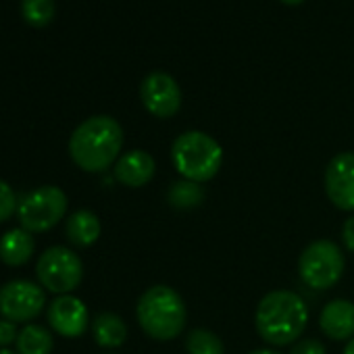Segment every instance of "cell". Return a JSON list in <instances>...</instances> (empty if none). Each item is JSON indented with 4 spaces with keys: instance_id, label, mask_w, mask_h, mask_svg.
Listing matches in <instances>:
<instances>
[{
    "instance_id": "cell-19",
    "label": "cell",
    "mask_w": 354,
    "mask_h": 354,
    "mask_svg": "<svg viewBox=\"0 0 354 354\" xmlns=\"http://www.w3.org/2000/svg\"><path fill=\"white\" fill-rule=\"evenodd\" d=\"M186 352L188 354H225V346L215 331L198 327L186 335Z\"/></svg>"
},
{
    "instance_id": "cell-24",
    "label": "cell",
    "mask_w": 354,
    "mask_h": 354,
    "mask_svg": "<svg viewBox=\"0 0 354 354\" xmlns=\"http://www.w3.org/2000/svg\"><path fill=\"white\" fill-rule=\"evenodd\" d=\"M342 242L348 252H354V217L346 219V223L342 227Z\"/></svg>"
},
{
    "instance_id": "cell-1",
    "label": "cell",
    "mask_w": 354,
    "mask_h": 354,
    "mask_svg": "<svg viewBox=\"0 0 354 354\" xmlns=\"http://www.w3.org/2000/svg\"><path fill=\"white\" fill-rule=\"evenodd\" d=\"M308 325V306L292 290H273L261 298L254 310V327L273 348L300 339Z\"/></svg>"
},
{
    "instance_id": "cell-15",
    "label": "cell",
    "mask_w": 354,
    "mask_h": 354,
    "mask_svg": "<svg viewBox=\"0 0 354 354\" xmlns=\"http://www.w3.org/2000/svg\"><path fill=\"white\" fill-rule=\"evenodd\" d=\"M100 219L96 217V213L88 211V209H82V211H75L69 219H67V225H65V234H67V240L77 246V248H88L92 246L98 238H100Z\"/></svg>"
},
{
    "instance_id": "cell-14",
    "label": "cell",
    "mask_w": 354,
    "mask_h": 354,
    "mask_svg": "<svg viewBox=\"0 0 354 354\" xmlns=\"http://www.w3.org/2000/svg\"><path fill=\"white\" fill-rule=\"evenodd\" d=\"M36 250V242L24 227L9 230L0 238V261L9 267H24Z\"/></svg>"
},
{
    "instance_id": "cell-23",
    "label": "cell",
    "mask_w": 354,
    "mask_h": 354,
    "mask_svg": "<svg viewBox=\"0 0 354 354\" xmlns=\"http://www.w3.org/2000/svg\"><path fill=\"white\" fill-rule=\"evenodd\" d=\"M17 327L13 321H7V319H0V348H7L9 344L17 342Z\"/></svg>"
},
{
    "instance_id": "cell-2",
    "label": "cell",
    "mask_w": 354,
    "mask_h": 354,
    "mask_svg": "<svg viewBox=\"0 0 354 354\" xmlns=\"http://www.w3.org/2000/svg\"><path fill=\"white\" fill-rule=\"evenodd\" d=\"M123 148V127L109 115H94L80 123L69 138V154L73 162L88 171L100 173L119 160Z\"/></svg>"
},
{
    "instance_id": "cell-22",
    "label": "cell",
    "mask_w": 354,
    "mask_h": 354,
    "mask_svg": "<svg viewBox=\"0 0 354 354\" xmlns=\"http://www.w3.org/2000/svg\"><path fill=\"white\" fill-rule=\"evenodd\" d=\"M290 354H327V352H325V346L319 339H315V337H302V339H298L292 346Z\"/></svg>"
},
{
    "instance_id": "cell-3",
    "label": "cell",
    "mask_w": 354,
    "mask_h": 354,
    "mask_svg": "<svg viewBox=\"0 0 354 354\" xmlns=\"http://www.w3.org/2000/svg\"><path fill=\"white\" fill-rule=\"evenodd\" d=\"M136 317L148 337L169 342L182 335L186 329L188 310L180 294L169 286L158 283L140 296L136 304Z\"/></svg>"
},
{
    "instance_id": "cell-13",
    "label": "cell",
    "mask_w": 354,
    "mask_h": 354,
    "mask_svg": "<svg viewBox=\"0 0 354 354\" xmlns=\"http://www.w3.org/2000/svg\"><path fill=\"white\" fill-rule=\"evenodd\" d=\"M321 331L335 342L354 337V304L346 298L329 300L319 315Z\"/></svg>"
},
{
    "instance_id": "cell-6",
    "label": "cell",
    "mask_w": 354,
    "mask_h": 354,
    "mask_svg": "<svg viewBox=\"0 0 354 354\" xmlns=\"http://www.w3.org/2000/svg\"><path fill=\"white\" fill-rule=\"evenodd\" d=\"M67 194L57 186H42L19 201V223L30 234H44L53 230L67 213Z\"/></svg>"
},
{
    "instance_id": "cell-27",
    "label": "cell",
    "mask_w": 354,
    "mask_h": 354,
    "mask_svg": "<svg viewBox=\"0 0 354 354\" xmlns=\"http://www.w3.org/2000/svg\"><path fill=\"white\" fill-rule=\"evenodd\" d=\"M283 5H288V7H296V5H302L304 0H281Z\"/></svg>"
},
{
    "instance_id": "cell-17",
    "label": "cell",
    "mask_w": 354,
    "mask_h": 354,
    "mask_svg": "<svg viewBox=\"0 0 354 354\" xmlns=\"http://www.w3.org/2000/svg\"><path fill=\"white\" fill-rule=\"evenodd\" d=\"M203 201H205L203 184L184 180V177L173 182L167 190V203H169V207H173L177 211H192V209L201 207Z\"/></svg>"
},
{
    "instance_id": "cell-21",
    "label": "cell",
    "mask_w": 354,
    "mask_h": 354,
    "mask_svg": "<svg viewBox=\"0 0 354 354\" xmlns=\"http://www.w3.org/2000/svg\"><path fill=\"white\" fill-rule=\"evenodd\" d=\"M17 207H19V201H17L13 188L5 180H0V223L11 219V215L17 211Z\"/></svg>"
},
{
    "instance_id": "cell-11",
    "label": "cell",
    "mask_w": 354,
    "mask_h": 354,
    "mask_svg": "<svg viewBox=\"0 0 354 354\" xmlns=\"http://www.w3.org/2000/svg\"><path fill=\"white\" fill-rule=\"evenodd\" d=\"M46 317H48L50 327L63 337H80L86 333L90 325L88 306L71 294H65L53 300L46 310Z\"/></svg>"
},
{
    "instance_id": "cell-26",
    "label": "cell",
    "mask_w": 354,
    "mask_h": 354,
    "mask_svg": "<svg viewBox=\"0 0 354 354\" xmlns=\"http://www.w3.org/2000/svg\"><path fill=\"white\" fill-rule=\"evenodd\" d=\"M344 354H354V337L348 339V344H346V348H344Z\"/></svg>"
},
{
    "instance_id": "cell-4",
    "label": "cell",
    "mask_w": 354,
    "mask_h": 354,
    "mask_svg": "<svg viewBox=\"0 0 354 354\" xmlns=\"http://www.w3.org/2000/svg\"><path fill=\"white\" fill-rule=\"evenodd\" d=\"M171 160L184 180L205 184L219 173L223 165V148L213 136L190 129L173 140Z\"/></svg>"
},
{
    "instance_id": "cell-28",
    "label": "cell",
    "mask_w": 354,
    "mask_h": 354,
    "mask_svg": "<svg viewBox=\"0 0 354 354\" xmlns=\"http://www.w3.org/2000/svg\"><path fill=\"white\" fill-rule=\"evenodd\" d=\"M0 354H19V352H11V350H7V348H0Z\"/></svg>"
},
{
    "instance_id": "cell-18",
    "label": "cell",
    "mask_w": 354,
    "mask_h": 354,
    "mask_svg": "<svg viewBox=\"0 0 354 354\" xmlns=\"http://www.w3.org/2000/svg\"><path fill=\"white\" fill-rule=\"evenodd\" d=\"M55 348L53 333L38 323H28L17 335L19 354H50Z\"/></svg>"
},
{
    "instance_id": "cell-25",
    "label": "cell",
    "mask_w": 354,
    "mask_h": 354,
    "mask_svg": "<svg viewBox=\"0 0 354 354\" xmlns=\"http://www.w3.org/2000/svg\"><path fill=\"white\" fill-rule=\"evenodd\" d=\"M250 354H281V352H277L273 348H259V350H252Z\"/></svg>"
},
{
    "instance_id": "cell-5",
    "label": "cell",
    "mask_w": 354,
    "mask_h": 354,
    "mask_svg": "<svg viewBox=\"0 0 354 354\" xmlns=\"http://www.w3.org/2000/svg\"><path fill=\"white\" fill-rule=\"evenodd\" d=\"M344 269H346L344 252L331 240L310 242L298 259V273L302 281L313 290L333 288L342 279Z\"/></svg>"
},
{
    "instance_id": "cell-20",
    "label": "cell",
    "mask_w": 354,
    "mask_h": 354,
    "mask_svg": "<svg viewBox=\"0 0 354 354\" xmlns=\"http://www.w3.org/2000/svg\"><path fill=\"white\" fill-rule=\"evenodd\" d=\"M57 13L55 0H21V15L32 28H46Z\"/></svg>"
},
{
    "instance_id": "cell-9",
    "label": "cell",
    "mask_w": 354,
    "mask_h": 354,
    "mask_svg": "<svg viewBox=\"0 0 354 354\" xmlns=\"http://www.w3.org/2000/svg\"><path fill=\"white\" fill-rule=\"evenodd\" d=\"M140 98L144 109L158 119L173 117L182 106V90L165 71H152L142 80Z\"/></svg>"
},
{
    "instance_id": "cell-8",
    "label": "cell",
    "mask_w": 354,
    "mask_h": 354,
    "mask_svg": "<svg viewBox=\"0 0 354 354\" xmlns=\"http://www.w3.org/2000/svg\"><path fill=\"white\" fill-rule=\"evenodd\" d=\"M46 304V294L40 283L30 279H13L0 288V315L13 323H30Z\"/></svg>"
},
{
    "instance_id": "cell-16",
    "label": "cell",
    "mask_w": 354,
    "mask_h": 354,
    "mask_svg": "<svg viewBox=\"0 0 354 354\" xmlns=\"http://www.w3.org/2000/svg\"><path fill=\"white\" fill-rule=\"evenodd\" d=\"M92 333L100 348H119L127 339V325L125 321L111 310L98 313L92 321Z\"/></svg>"
},
{
    "instance_id": "cell-7",
    "label": "cell",
    "mask_w": 354,
    "mask_h": 354,
    "mask_svg": "<svg viewBox=\"0 0 354 354\" xmlns=\"http://www.w3.org/2000/svg\"><path fill=\"white\" fill-rule=\"evenodd\" d=\"M36 275L44 290L65 296L82 283L84 263L73 250L65 246H50L40 254Z\"/></svg>"
},
{
    "instance_id": "cell-12",
    "label": "cell",
    "mask_w": 354,
    "mask_h": 354,
    "mask_svg": "<svg viewBox=\"0 0 354 354\" xmlns=\"http://www.w3.org/2000/svg\"><path fill=\"white\" fill-rule=\"evenodd\" d=\"M156 171L154 158L146 150H129L119 156L115 162V180L125 188H142L146 186Z\"/></svg>"
},
{
    "instance_id": "cell-10",
    "label": "cell",
    "mask_w": 354,
    "mask_h": 354,
    "mask_svg": "<svg viewBox=\"0 0 354 354\" xmlns=\"http://www.w3.org/2000/svg\"><path fill=\"white\" fill-rule=\"evenodd\" d=\"M325 194L335 209L354 213V152H339L327 162Z\"/></svg>"
}]
</instances>
